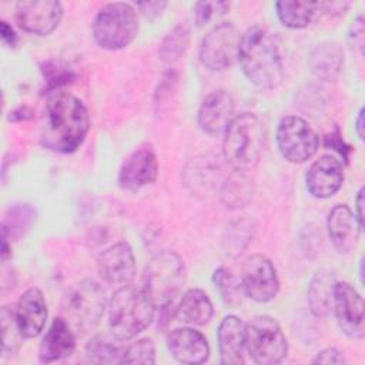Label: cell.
Segmentation results:
<instances>
[{
    "label": "cell",
    "instance_id": "cell-1",
    "mask_svg": "<svg viewBox=\"0 0 365 365\" xmlns=\"http://www.w3.org/2000/svg\"><path fill=\"white\" fill-rule=\"evenodd\" d=\"M90 130V115L84 103L68 93H53L44 108L41 144L53 151L74 153Z\"/></svg>",
    "mask_w": 365,
    "mask_h": 365
},
{
    "label": "cell",
    "instance_id": "cell-23",
    "mask_svg": "<svg viewBox=\"0 0 365 365\" xmlns=\"http://www.w3.org/2000/svg\"><path fill=\"white\" fill-rule=\"evenodd\" d=\"M214 314L210 297L200 288H190L181 297L174 317L185 325H205Z\"/></svg>",
    "mask_w": 365,
    "mask_h": 365
},
{
    "label": "cell",
    "instance_id": "cell-18",
    "mask_svg": "<svg viewBox=\"0 0 365 365\" xmlns=\"http://www.w3.org/2000/svg\"><path fill=\"white\" fill-rule=\"evenodd\" d=\"M167 346L173 358L181 364H204L210 358L207 338L191 327L175 328L167 338Z\"/></svg>",
    "mask_w": 365,
    "mask_h": 365
},
{
    "label": "cell",
    "instance_id": "cell-27",
    "mask_svg": "<svg viewBox=\"0 0 365 365\" xmlns=\"http://www.w3.org/2000/svg\"><path fill=\"white\" fill-rule=\"evenodd\" d=\"M318 9L317 1L308 0H281L275 3V10L279 21L289 29L307 27Z\"/></svg>",
    "mask_w": 365,
    "mask_h": 365
},
{
    "label": "cell",
    "instance_id": "cell-26",
    "mask_svg": "<svg viewBox=\"0 0 365 365\" xmlns=\"http://www.w3.org/2000/svg\"><path fill=\"white\" fill-rule=\"evenodd\" d=\"M331 271H319L308 285V305L315 317H325L332 307V289L335 284Z\"/></svg>",
    "mask_w": 365,
    "mask_h": 365
},
{
    "label": "cell",
    "instance_id": "cell-17",
    "mask_svg": "<svg viewBox=\"0 0 365 365\" xmlns=\"http://www.w3.org/2000/svg\"><path fill=\"white\" fill-rule=\"evenodd\" d=\"M234 98L227 90L211 91L198 108L197 120L200 128L210 135L222 133L234 117Z\"/></svg>",
    "mask_w": 365,
    "mask_h": 365
},
{
    "label": "cell",
    "instance_id": "cell-11",
    "mask_svg": "<svg viewBox=\"0 0 365 365\" xmlns=\"http://www.w3.org/2000/svg\"><path fill=\"white\" fill-rule=\"evenodd\" d=\"M240 279L245 297L255 302H268L279 291L277 269L271 259L262 254H254L245 259Z\"/></svg>",
    "mask_w": 365,
    "mask_h": 365
},
{
    "label": "cell",
    "instance_id": "cell-16",
    "mask_svg": "<svg viewBox=\"0 0 365 365\" xmlns=\"http://www.w3.org/2000/svg\"><path fill=\"white\" fill-rule=\"evenodd\" d=\"M342 182V163L331 154L322 155L318 160H315L305 174L307 190L315 198L332 197L341 188Z\"/></svg>",
    "mask_w": 365,
    "mask_h": 365
},
{
    "label": "cell",
    "instance_id": "cell-34",
    "mask_svg": "<svg viewBox=\"0 0 365 365\" xmlns=\"http://www.w3.org/2000/svg\"><path fill=\"white\" fill-rule=\"evenodd\" d=\"M155 362V345L150 338H140L125 345L121 364L151 365Z\"/></svg>",
    "mask_w": 365,
    "mask_h": 365
},
{
    "label": "cell",
    "instance_id": "cell-13",
    "mask_svg": "<svg viewBox=\"0 0 365 365\" xmlns=\"http://www.w3.org/2000/svg\"><path fill=\"white\" fill-rule=\"evenodd\" d=\"M61 17L63 6L56 0H24L16 4L17 24L31 34H50Z\"/></svg>",
    "mask_w": 365,
    "mask_h": 365
},
{
    "label": "cell",
    "instance_id": "cell-25",
    "mask_svg": "<svg viewBox=\"0 0 365 365\" xmlns=\"http://www.w3.org/2000/svg\"><path fill=\"white\" fill-rule=\"evenodd\" d=\"M125 345L114 334L94 335L86 345V355L94 364H121Z\"/></svg>",
    "mask_w": 365,
    "mask_h": 365
},
{
    "label": "cell",
    "instance_id": "cell-10",
    "mask_svg": "<svg viewBox=\"0 0 365 365\" xmlns=\"http://www.w3.org/2000/svg\"><path fill=\"white\" fill-rule=\"evenodd\" d=\"M238 44L240 36L232 23L215 24L201 40L200 61L212 71H222L237 60Z\"/></svg>",
    "mask_w": 365,
    "mask_h": 365
},
{
    "label": "cell",
    "instance_id": "cell-33",
    "mask_svg": "<svg viewBox=\"0 0 365 365\" xmlns=\"http://www.w3.org/2000/svg\"><path fill=\"white\" fill-rule=\"evenodd\" d=\"M185 184L195 192H207L214 181V167L202 158L192 160L185 171Z\"/></svg>",
    "mask_w": 365,
    "mask_h": 365
},
{
    "label": "cell",
    "instance_id": "cell-44",
    "mask_svg": "<svg viewBox=\"0 0 365 365\" xmlns=\"http://www.w3.org/2000/svg\"><path fill=\"white\" fill-rule=\"evenodd\" d=\"M355 130L359 140H364V108H359L356 120H355Z\"/></svg>",
    "mask_w": 365,
    "mask_h": 365
},
{
    "label": "cell",
    "instance_id": "cell-24",
    "mask_svg": "<svg viewBox=\"0 0 365 365\" xmlns=\"http://www.w3.org/2000/svg\"><path fill=\"white\" fill-rule=\"evenodd\" d=\"M311 71L321 80H335L344 67V51L339 44L334 41H325L317 44L308 57Z\"/></svg>",
    "mask_w": 365,
    "mask_h": 365
},
{
    "label": "cell",
    "instance_id": "cell-15",
    "mask_svg": "<svg viewBox=\"0 0 365 365\" xmlns=\"http://www.w3.org/2000/svg\"><path fill=\"white\" fill-rule=\"evenodd\" d=\"M97 271L110 285H127L135 274V258L130 244L121 241L106 248L97 259Z\"/></svg>",
    "mask_w": 365,
    "mask_h": 365
},
{
    "label": "cell",
    "instance_id": "cell-14",
    "mask_svg": "<svg viewBox=\"0 0 365 365\" xmlns=\"http://www.w3.org/2000/svg\"><path fill=\"white\" fill-rule=\"evenodd\" d=\"M158 175L157 155L148 145L135 148L121 164L118 185L127 191H137L151 185Z\"/></svg>",
    "mask_w": 365,
    "mask_h": 365
},
{
    "label": "cell",
    "instance_id": "cell-35",
    "mask_svg": "<svg viewBox=\"0 0 365 365\" xmlns=\"http://www.w3.org/2000/svg\"><path fill=\"white\" fill-rule=\"evenodd\" d=\"M227 1H198L194 6V19L197 26H207L218 20L228 10Z\"/></svg>",
    "mask_w": 365,
    "mask_h": 365
},
{
    "label": "cell",
    "instance_id": "cell-38",
    "mask_svg": "<svg viewBox=\"0 0 365 365\" xmlns=\"http://www.w3.org/2000/svg\"><path fill=\"white\" fill-rule=\"evenodd\" d=\"M325 145L334 148L336 153H339V154L342 155L344 161H348V153L351 151V148H349V145L345 144V141L341 138V134H339L338 128H335L334 133H331V134H328V135L325 137Z\"/></svg>",
    "mask_w": 365,
    "mask_h": 365
},
{
    "label": "cell",
    "instance_id": "cell-41",
    "mask_svg": "<svg viewBox=\"0 0 365 365\" xmlns=\"http://www.w3.org/2000/svg\"><path fill=\"white\" fill-rule=\"evenodd\" d=\"M0 36H1L3 43L7 44L9 47H14L17 44V41H19L17 34L14 33L13 27L7 21H1L0 23Z\"/></svg>",
    "mask_w": 365,
    "mask_h": 365
},
{
    "label": "cell",
    "instance_id": "cell-37",
    "mask_svg": "<svg viewBox=\"0 0 365 365\" xmlns=\"http://www.w3.org/2000/svg\"><path fill=\"white\" fill-rule=\"evenodd\" d=\"M314 364H345V358L341 351H338L334 346L324 348L317 354V356L312 359Z\"/></svg>",
    "mask_w": 365,
    "mask_h": 365
},
{
    "label": "cell",
    "instance_id": "cell-28",
    "mask_svg": "<svg viewBox=\"0 0 365 365\" xmlns=\"http://www.w3.org/2000/svg\"><path fill=\"white\" fill-rule=\"evenodd\" d=\"M221 201L228 208H242L252 197V184L245 171L234 170L221 185Z\"/></svg>",
    "mask_w": 365,
    "mask_h": 365
},
{
    "label": "cell",
    "instance_id": "cell-12",
    "mask_svg": "<svg viewBox=\"0 0 365 365\" xmlns=\"http://www.w3.org/2000/svg\"><path fill=\"white\" fill-rule=\"evenodd\" d=\"M332 305L341 331L352 339H362L365 335V317L361 294L348 282H335Z\"/></svg>",
    "mask_w": 365,
    "mask_h": 365
},
{
    "label": "cell",
    "instance_id": "cell-43",
    "mask_svg": "<svg viewBox=\"0 0 365 365\" xmlns=\"http://www.w3.org/2000/svg\"><path fill=\"white\" fill-rule=\"evenodd\" d=\"M355 210H356V212H354V214H355L358 222L364 227V187H361L359 191L356 192Z\"/></svg>",
    "mask_w": 365,
    "mask_h": 365
},
{
    "label": "cell",
    "instance_id": "cell-8",
    "mask_svg": "<svg viewBox=\"0 0 365 365\" xmlns=\"http://www.w3.org/2000/svg\"><path fill=\"white\" fill-rule=\"evenodd\" d=\"M106 304V292L101 285L93 279H84L68 292L66 312L76 328L87 332L100 322Z\"/></svg>",
    "mask_w": 365,
    "mask_h": 365
},
{
    "label": "cell",
    "instance_id": "cell-6",
    "mask_svg": "<svg viewBox=\"0 0 365 365\" xmlns=\"http://www.w3.org/2000/svg\"><path fill=\"white\" fill-rule=\"evenodd\" d=\"M138 13L123 1L107 3L93 20V37L106 50H120L133 43L138 34Z\"/></svg>",
    "mask_w": 365,
    "mask_h": 365
},
{
    "label": "cell",
    "instance_id": "cell-45",
    "mask_svg": "<svg viewBox=\"0 0 365 365\" xmlns=\"http://www.w3.org/2000/svg\"><path fill=\"white\" fill-rule=\"evenodd\" d=\"M359 277H361V282H364V258L361 259V264H359Z\"/></svg>",
    "mask_w": 365,
    "mask_h": 365
},
{
    "label": "cell",
    "instance_id": "cell-21",
    "mask_svg": "<svg viewBox=\"0 0 365 365\" xmlns=\"http://www.w3.org/2000/svg\"><path fill=\"white\" fill-rule=\"evenodd\" d=\"M220 362L224 365L244 364L245 324L235 315H227L217 331Z\"/></svg>",
    "mask_w": 365,
    "mask_h": 365
},
{
    "label": "cell",
    "instance_id": "cell-19",
    "mask_svg": "<svg viewBox=\"0 0 365 365\" xmlns=\"http://www.w3.org/2000/svg\"><path fill=\"white\" fill-rule=\"evenodd\" d=\"M14 315L23 338L37 336L47 321V304L43 292L36 287L24 291L17 301Z\"/></svg>",
    "mask_w": 365,
    "mask_h": 365
},
{
    "label": "cell",
    "instance_id": "cell-40",
    "mask_svg": "<svg viewBox=\"0 0 365 365\" xmlns=\"http://www.w3.org/2000/svg\"><path fill=\"white\" fill-rule=\"evenodd\" d=\"M349 37L354 40V44L359 48V51L362 53L364 48V17L358 16L354 20V24L351 27V33Z\"/></svg>",
    "mask_w": 365,
    "mask_h": 365
},
{
    "label": "cell",
    "instance_id": "cell-3",
    "mask_svg": "<svg viewBox=\"0 0 365 365\" xmlns=\"http://www.w3.org/2000/svg\"><path fill=\"white\" fill-rule=\"evenodd\" d=\"M155 307L143 288L120 287L108 301V327L117 338L127 341L143 332L154 319Z\"/></svg>",
    "mask_w": 365,
    "mask_h": 365
},
{
    "label": "cell",
    "instance_id": "cell-5",
    "mask_svg": "<svg viewBox=\"0 0 365 365\" xmlns=\"http://www.w3.org/2000/svg\"><path fill=\"white\" fill-rule=\"evenodd\" d=\"M184 284L185 265L181 257L174 251H161L145 265L141 288L155 309H167Z\"/></svg>",
    "mask_w": 365,
    "mask_h": 365
},
{
    "label": "cell",
    "instance_id": "cell-4",
    "mask_svg": "<svg viewBox=\"0 0 365 365\" xmlns=\"http://www.w3.org/2000/svg\"><path fill=\"white\" fill-rule=\"evenodd\" d=\"M264 140V125L255 114L241 113L232 117L224 130L222 154L225 161L234 170L254 168L261 157Z\"/></svg>",
    "mask_w": 365,
    "mask_h": 365
},
{
    "label": "cell",
    "instance_id": "cell-22",
    "mask_svg": "<svg viewBox=\"0 0 365 365\" xmlns=\"http://www.w3.org/2000/svg\"><path fill=\"white\" fill-rule=\"evenodd\" d=\"M76 348V338L67 319L58 317L54 318L46 331L40 348L38 359L43 364L56 362L70 356Z\"/></svg>",
    "mask_w": 365,
    "mask_h": 365
},
{
    "label": "cell",
    "instance_id": "cell-39",
    "mask_svg": "<svg viewBox=\"0 0 365 365\" xmlns=\"http://www.w3.org/2000/svg\"><path fill=\"white\" fill-rule=\"evenodd\" d=\"M167 1H140L135 4L137 10H140L147 19H154L163 13V10L167 7Z\"/></svg>",
    "mask_w": 365,
    "mask_h": 365
},
{
    "label": "cell",
    "instance_id": "cell-7",
    "mask_svg": "<svg viewBox=\"0 0 365 365\" xmlns=\"http://www.w3.org/2000/svg\"><path fill=\"white\" fill-rule=\"evenodd\" d=\"M245 349L255 364L274 365L287 356L288 342L274 318L255 315L245 324Z\"/></svg>",
    "mask_w": 365,
    "mask_h": 365
},
{
    "label": "cell",
    "instance_id": "cell-9",
    "mask_svg": "<svg viewBox=\"0 0 365 365\" xmlns=\"http://www.w3.org/2000/svg\"><path fill=\"white\" fill-rule=\"evenodd\" d=\"M275 137L281 155L292 164L305 163L318 148L317 133L304 118L297 115L281 118Z\"/></svg>",
    "mask_w": 365,
    "mask_h": 365
},
{
    "label": "cell",
    "instance_id": "cell-29",
    "mask_svg": "<svg viewBox=\"0 0 365 365\" xmlns=\"http://www.w3.org/2000/svg\"><path fill=\"white\" fill-rule=\"evenodd\" d=\"M212 282L215 288L218 289L221 299L225 305L235 308L242 304V299L245 297L241 279L237 278L231 269L225 267H220L212 274Z\"/></svg>",
    "mask_w": 365,
    "mask_h": 365
},
{
    "label": "cell",
    "instance_id": "cell-31",
    "mask_svg": "<svg viewBox=\"0 0 365 365\" xmlns=\"http://www.w3.org/2000/svg\"><path fill=\"white\" fill-rule=\"evenodd\" d=\"M190 43V27L187 24L175 26L161 41L158 54L165 63H173L181 57Z\"/></svg>",
    "mask_w": 365,
    "mask_h": 365
},
{
    "label": "cell",
    "instance_id": "cell-42",
    "mask_svg": "<svg viewBox=\"0 0 365 365\" xmlns=\"http://www.w3.org/2000/svg\"><path fill=\"white\" fill-rule=\"evenodd\" d=\"M33 115V110L27 106H23V107H19L16 108L14 111H10V115H9V120L10 121H21V120H27Z\"/></svg>",
    "mask_w": 365,
    "mask_h": 365
},
{
    "label": "cell",
    "instance_id": "cell-32",
    "mask_svg": "<svg viewBox=\"0 0 365 365\" xmlns=\"http://www.w3.org/2000/svg\"><path fill=\"white\" fill-rule=\"evenodd\" d=\"M23 335L17 327L14 309L9 307L1 308V354L3 358L14 355L19 348Z\"/></svg>",
    "mask_w": 365,
    "mask_h": 365
},
{
    "label": "cell",
    "instance_id": "cell-2",
    "mask_svg": "<svg viewBox=\"0 0 365 365\" xmlns=\"http://www.w3.org/2000/svg\"><path fill=\"white\" fill-rule=\"evenodd\" d=\"M281 43L277 33L262 26L250 27L238 44L237 60L245 77L259 88H275L284 78Z\"/></svg>",
    "mask_w": 365,
    "mask_h": 365
},
{
    "label": "cell",
    "instance_id": "cell-30",
    "mask_svg": "<svg viewBox=\"0 0 365 365\" xmlns=\"http://www.w3.org/2000/svg\"><path fill=\"white\" fill-rule=\"evenodd\" d=\"M36 211L29 204H14L6 211L1 231L7 240L19 238L34 221Z\"/></svg>",
    "mask_w": 365,
    "mask_h": 365
},
{
    "label": "cell",
    "instance_id": "cell-36",
    "mask_svg": "<svg viewBox=\"0 0 365 365\" xmlns=\"http://www.w3.org/2000/svg\"><path fill=\"white\" fill-rule=\"evenodd\" d=\"M41 71L44 76V81L47 84V90H53V91L58 90L64 84H68L74 78V74L70 70L53 61L44 63V67L41 68Z\"/></svg>",
    "mask_w": 365,
    "mask_h": 365
},
{
    "label": "cell",
    "instance_id": "cell-20",
    "mask_svg": "<svg viewBox=\"0 0 365 365\" xmlns=\"http://www.w3.org/2000/svg\"><path fill=\"white\" fill-rule=\"evenodd\" d=\"M327 228L335 250L348 254L358 244L362 225L346 204H336L328 214Z\"/></svg>",
    "mask_w": 365,
    "mask_h": 365
}]
</instances>
